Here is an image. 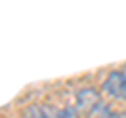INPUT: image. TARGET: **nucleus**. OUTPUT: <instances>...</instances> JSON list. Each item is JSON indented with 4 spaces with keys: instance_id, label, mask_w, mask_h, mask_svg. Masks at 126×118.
<instances>
[{
    "instance_id": "1",
    "label": "nucleus",
    "mask_w": 126,
    "mask_h": 118,
    "mask_svg": "<svg viewBox=\"0 0 126 118\" xmlns=\"http://www.w3.org/2000/svg\"><path fill=\"white\" fill-rule=\"evenodd\" d=\"M101 93L113 101H126V72L124 70H111L101 82Z\"/></svg>"
},
{
    "instance_id": "2",
    "label": "nucleus",
    "mask_w": 126,
    "mask_h": 118,
    "mask_svg": "<svg viewBox=\"0 0 126 118\" xmlns=\"http://www.w3.org/2000/svg\"><path fill=\"white\" fill-rule=\"evenodd\" d=\"M101 91L99 89H94V86H82L76 91V97H74V105L78 108V112L82 116L88 118L94 110L101 105Z\"/></svg>"
},
{
    "instance_id": "3",
    "label": "nucleus",
    "mask_w": 126,
    "mask_h": 118,
    "mask_svg": "<svg viewBox=\"0 0 126 118\" xmlns=\"http://www.w3.org/2000/svg\"><path fill=\"white\" fill-rule=\"evenodd\" d=\"M21 118H53V114L42 103H27L21 110Z\"/></svg>"
},
{
    "instance_id": "4",
    "label": "nucleus",
    "mask_w": 126,
    "mask_h": 118,
    "mask_svg": "<svg viewBox=\"0 0 126 118\" xmlns=\"http://www.w3.org/2000/svg\"><path fill=\"white\" fill-rule=\"evenodd\" d=\"M88 118H122V114L116 112L111 103H107V101H101V105L94 110V112L90 114Z\"/></svg>"
},
{
    "instance_id": "5",
    "label": "nucleus",
    "mask_w": 126,
    "mask_h": 118,
    "mask_svg": "<svg viewBox=\"0 0 126 118\" xmlns=\"http://www.w3.org/2000/svg\"><path fill=\"white\" fill-rule=\"evenodd\" d=\"M53 118H82V114L78 112L76 105H63V108L55 110Z\"/></svg>"
},
{
    "instance_id": "6",
    "label": "nucleus",
    "mask_w": 126,
    "mask_h": 118,
    "mask_svg": "<svg viewBox=\"0 0 126 118\" xmlns=\"http://www.w3.org/2000/svg\"><path fill=\"white\" fill-rule=\"evenodd\" d=\"M122 118H126V112H124V114H122Z\"/></svg>"
},
{
    "instance_id": "7",
    "label": "nucleus",
    "mask_w": 126,
    "mask_h": 118,
    "mask_svg": "<svg viewBox=\"0 0 126 118\" xmlns=\"http://www.w3.org/2000/svg\"><path fill=\"white\" fill-rule=\"evenodd\" d=\"M122 70H124V72H126V63H124V68H122Z\"/></svg>"
}]
</instances>
